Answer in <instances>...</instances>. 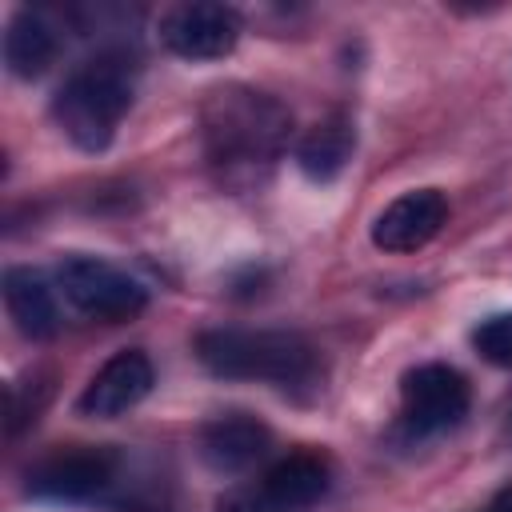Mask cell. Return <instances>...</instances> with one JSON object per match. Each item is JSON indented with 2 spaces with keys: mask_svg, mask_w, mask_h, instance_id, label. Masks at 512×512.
Instances as JSON below:
<instances>
[{
  "mask_svg": "<svg viewBox=\"0 0 512 512\" xmlns=\"http://www.w3.org/2000/svg\"><path fill=\"white\" fill-rule=\"evenodd\" d=\"M412 432H444L468 412V380L448 364H420L400 384Z\"/></svg>",
  "mask_w": 512,
  "mask_h": 512,
  "instance_id": "ba28073f",
  "label": "cell"
},
{
  "mask_svg": "<svg viewBox=\"0 0 512 512\" xmlns=\"http://www.w3.org/2000/svg\"><path fill=\"white\" fill-rule=\"evenodd\" d=\"M196 360L220 380L304 384L316 372L312 344L280 328H208L196 336Z\"/></svg>",
  "mask_w": 512,
  "mask_h": 512,
  "instance_id": "3957f363",
  "label": "cell"
},
{
  "mask_svg": "<svg viewBox=\"0 0 512 512\" xmlns=\"http://www.w3.org/2000/svg\"><path fill=\"white\" fill-rule=\"evenodd\" d=\"M56 292L88 320H128L144 312L148 288L128 276L124 268L100 260V256H68L56 268Z\"/></svg>",
  "mask_w": 512,
  "mask_h": 512,
  "instance_id": "277c9868",
  "label": "cell"
},
{
  "mask_svg": "<svg viewBox=\"0 0 512 512\" xmlns=\"http://www.w3.org/2000/svg\"><path fill=\"white\" fill-rule=\"evenodd\" d=\"M352 148H356V124L344 108L320 116L296 144V168L324 184V180H336L344 172V164L352 160Z\"/></svg>",
  "mask_w": 512,
  "mask_h": 512,
  "instance_id": "5bb4252c",
  "label": "cell"
},
{
  "mask_svg": "<svg viewBox=\"0 0 512 512\" xmlns=\"http://www.w3.org/2000/svg\"><path fill=\"white\" fill-rule=\"evenodd\" d=\"M4 308H8V320L16 324L20 336L28 340H52L56 328H60V304H56V288L48 284L44 272L36 268H4Z\"/></svg>",
  "mask_w": 512,
  "mask_h": 512,
  "instance_id": "7c38bea8",
  "label": "cell"
},
{
  "mask_svg": "<svg viewBox=\"0 0 512 512\" xmlns=\"http://www.w3.org/2000/svg\"><path fill=\"white\" fill-rule=\"evenodd\" d=\"M156 384V368L152 360L140 352V348H124L116 356H108L96 376L84 384L76 408L84 416H96V420H116L120 412L136 408Z\"/></svg>",
  "mask_w": 512,
  "mask_h": 512,
  "instance_id": "9c48e42d",
  "label": "cell"
},
{
  "mask_svg": "<svg viewBox=\"0 0 512 512\" xmlns=\"http://www.w3.org/2000/svg\"><path fill=\"white\" fill-rule=\"evenodd\" d=\"M448 220V200L436 188H416L396 196L372 224V244L384 252H416L428 240H436V232Z\"/></svg>",
  "mask_w": 512,
  "mask_h": 512,
  "instance_id": "30bf717a",
  "label": "cell"
},
{
  "mask_svg": "<svg viewBox=\"0 0 512 512\" xmlns=\"http://www.w3.org/2000/svg\"><path fill=\"white\" fill-rule=\"evenodd\" d=\"M292 112L248 84L216 88L200 108V144L204 160L224 188L260 184L288 148Z\"/></svg>",
  "mask_w": 512,
  "mask_h": 512,
  "instance_id": "6da1fadb",
  "label": "cell"
},
{
  "mask_svg": "<svg viewBox=\"0 0 512 512\" xmlns=\"http://www.w3.org/2000/svg\"><path fill=\"white\" fill-rule=\"evenodd\" d=\"M116 480V456L104 448H76L40 460L28 472V496L52 504H88L104 496Z\"/></svg>",
  "mask_w": 512,
  "mask_h": 512,
  "instance_id": "52a82bcc",
  "label": "cell"
},
{
  "mask_svg": "<svg viewBox=\"0 0 512 512\" xmlns=\"http://www.w3.org/2000/svg\"><path fill=\"white\" fill-rule=\"evenodd\" d=\"M272 448V432L248 412H224L200 428V456L212 472L236 476L260 464Z\"/></svg>",
  "mask_w": 512,
  "mask_h": 512,
  "instance_id": "8fae6325",
  "label": "cell"
},
{
  "mask_svg": "<svg viewBox=\"0 0 512 512\" xmlns=\"http://www.w3.org/2000/svg\"><path fill=\"white\" fill-rule=\"evenodd\" d=\"M136 96L132 56L124 48H100L92 60L68 72L52 96L56 128L84 152H104L116 140L120 120Z\"/></svg>",
  "mask_w": 512,
  "mask_h": 512,
  "instance_id": "7a4b0ae2",
  "label": "cell"
},
{
  "mask_svg": "<svg viewBox=\"0 0 512 512\" xmlns=\"http://www.w3.org/2000/svg\"><path fill=\"white\" fill-rule=\"evenodd\" d=\"M60 36L52 20L36 8H16L4 24V68L16 80H36L56 64Z\"/></svg>",
  "mask_w": 512,
  "mask_h": 512,
  "instance_id": "4fadbf2b",
  "label": "cell"
},
{
  "mask_svg": "<svg viewBox=\"0 0 512 512\" xmlns=\"http://www.w3.org/2000/svg\"><path fill=\"white\" fill-rule=\"evenodd\" d=\"M160 40L180 60H220L240 40V16L216 0L176 4L160 16Z\"/></svg>",
  "mask_w": 512,
  "mask_h": 512,
  "instance_id": "8992f818",
  "label": "cell"
},
{
  "mask_svg": "<svg viewBox=\"0 0 512 512\" xmlns=\"http://www.w3.org/2000/svg\"><path fill=\"white\" fill-rule=\"evenodd\" d=\"M472 344L488 364L512 368V312H496V316L480 320V328L472 332Z\"/></svg>",
  "mask_w": 512,
  "mask_h": 512,
  "instance_id": "9a60e30c",
  "label": "cell"
},
{
  "mask_svg": "<svg viewBox=\"0 0 512 512\" xmlns=\"http://www.w3.org/2000/svg\"><path fill=\"white\" fill-rule=\"evenodd\" d=\"M328 492V464L312 452L276 460L252 488H236L220 500V512H308Z\"/></svg>",
  "mask_w": 512,
  "mask_h": 512,
  "instance_id": "5b68a950",
  "label": "cell"
}]
</instances>
